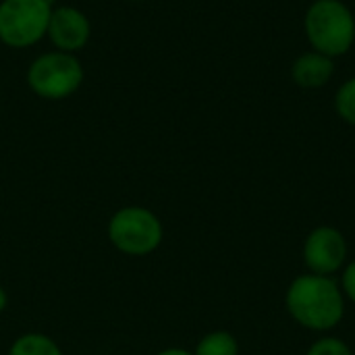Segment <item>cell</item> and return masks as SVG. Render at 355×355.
<instances>
[{"label": "cell", "instance_id": "cell-10", "mask_svg": "<svg viewBox=\"0 0 355 355\" xmlns=\"http://www.w3.org/2000/svg\"><path fill=\"white\" fill-rule=\"evenodd\" d=\"M193 355H239V343L231 333L214 331L198 341Z\"/></svg>", "mask_w": 355, "mask_h": 355}, {"label": "cell", "instance_id": "cell-15", "mask_svg": "<svg viewBox=\"0 0 355 355\" xmlns=\"http://www.w3.org/2000/svg\"><path fill=\"white\" fill-rule=\"evenodd\" d=\"M6 306H8V293H6V289L0 285V314L6 310Z\"/></svg>", "mask_w": 355, "mask_h": 355}, {"label": "cell", "instance_id": "cell-8", "mask_svg": "<svg viewBox=\"0 0 355 355\" xmlns=\"http://www.w3.org/2000/svg\"><path fill=\"white\" fill-rule=\"evenodd\" d=\"M333 75H335V58H331L322 52H316V50H308V52L300 54L295 58V62L291 64V77H293L295 85H300L304 89L324 87Z\"/></svg>", "mask_w": 355, "mask_h": 355}, {"label": "cell", "instance_id": "cell-1", "mask_svg": "<svg viewBox=\"0 0 355 355\" xmlns=\"http://www.w3.org/2000/svg\"><path fill=\"white\" fill-rule=\"evenodd\" d=\"M285 306L300 327L316 333L335 329L345 316V295L339 283L312 272L297 277L289 285Z\"/></svg>", "mask_w": 355, "mask_h": 355}, {"label": "cell", "instance_id": "cell-5", "mask_svg": "<svg viewBox=\"0 0 355 355\" xmlns=\"http://www.w3.org/2000/svg\"><path fill=\"white\" fill-rule=\"evenodd\" d=\"M52 0H0V42L25 50L46 37Z\"/></svg>", "mask_w": 355, "mask_h": 355}, {"label": "cell", "instance_id": "cell-4", "mask_svg": "<svg viewBox=\"0 0 355 355\" xmlns=\"http://www.w3.org/2000/svg\"><path fill=\"white\" fill-rule=\"evenodd\" d=\"M162 239L160 218L144 206H125L108 220V241L125 256H150L160 248Z\"/></svg>", "mask_w": 355, "mask_h": 355}, {"label": "cell", "instance_id": "cell-2", "mask_svg": "<svg viewBox=\"0 0 355 355\" xmlns=\"http://www.w3.org/2000/svg\"><path fill=\"white\" fill-rule=\"evenodd\" d=\"M304 31L312 50L337 58L355 44V15L343 0H314L306 10Z\"/></svg>", "mask_w": 355, "mask_h": 355}, {"label": "cell", "instance_id": "cell-7", "mask_svg": "<svg viewBox=\"0 0 355 355\" xmlns=\"http://www.w3.org/2000/svg\"><path fill=\"white\" fill-rule=\"evenodd\" d=\"M46 37L50 40L54 50L77 54L87 46L92 37V23L87 15L77 6H54Z\"/></svg>", "mask_w": 355, "mask_h": 355}, {"label": "cell", "instance_id": "cell-6", "mask_svg": "<svg viewBox=\"0 0 355 355\" xmlns=\"http://www.w3.org/2000/svg\"><path fill=\"white\" fill-rule=\"evenodd\" d=\"M347 260V243L341 231L333 227L314 229L304 243V262L312 275L333 277Z\"/></svg>", "mask_w": 355, "mask_h": 355}, {"label": "cell", "instance_id": "cell-12", "mask_svg": "<svg viewBox=\"0 0 355 355\" xmlns=\"http://www.w3.org/2000/svg\"><path fill=\"white\" fill-rule=\"evenodd\" d=\"M306 355H354L352 349L337 337H324V339H318Z\"/></svg>", "mask_w": 355, "mask_h": 355}, {"label": "cell", "instance_id": "cell-16", "mask_svg": "<svg viewBox=\"0 0 355 355\" xmlns=\"http://www.w3.org/2000/svg\"><path fill=\"white\" fill-rule=\"evenodd\" d=\"M127 2H146V0H127Z\"/></svg>", "mask_w": 355, "mask_h": 355}, {"label": "cell", "instance_id": "cell-11", "mask_svg": "<svg viewBox=\"0 0 355 355\" xmlns=\"http://www.w3.org/2000/svg\"><path fill=\"white\" fill-rule=\"evenodd\" d=\"M335 110L337 114L355 127V77H349L341 83V87L335 94Z\"/></svg>", "mask_w": 355, "mask_h": 355}, {"label": "cell", "instance_id": "cell-13", "mask_svg": "<svg viewBox=\"0 0 355 355\" xmlns=\"http://www.w3.org/2000/svg\"><path fill=\"white\" fill-rule=\"evenodd\" d=\"M341 291L343 295H347L355 304V260L352 264L345 266L343 277H341Z\"/></svg>", "mask_w": 355, "mask_h": 355}, {"label": "cell", "instance_id": "cell-3", "mask_svg": "<svg viewBox=\"0 0 355 355\" xmlns=\"http://www.w3.org/2000/svg\"><path fill=\"white\" fill-rule=\"evenodd\" d=\"M85 71L77 54L50 50L31 60L25 81L42 100L58 102L71 98L83 83Z\"/></svg>", "mask_w": 355, "mask_h": 355}, {"label": "cell", "instance_id": "cell-9", "mask_svg": "<svg viewBox=\"0 0 355 355\" xmlns=\"http://www.w3.org/2000/svg\"><path fill=\"white\" fill-rule=\"evenodd\" d=\"M8 355H62V349L44 333H25L12 341Z\"/></svg>", "mask_w": 355, "mask_h": 355}, {"label": "cell", "instance_id": "cell-14", "mask_svg": "<svg viewBox=\"0 0 355 355\" xmlns=\"http://www.w3.org/2000/svg\"><path fill=\"white\" fill-rule=\"evenodd\" d=\"M156 355H193V352H187V349H181V347H168V349H162Z\"/></svg>", "mask_w": 355, "mask_h": 355}]
</instances>
